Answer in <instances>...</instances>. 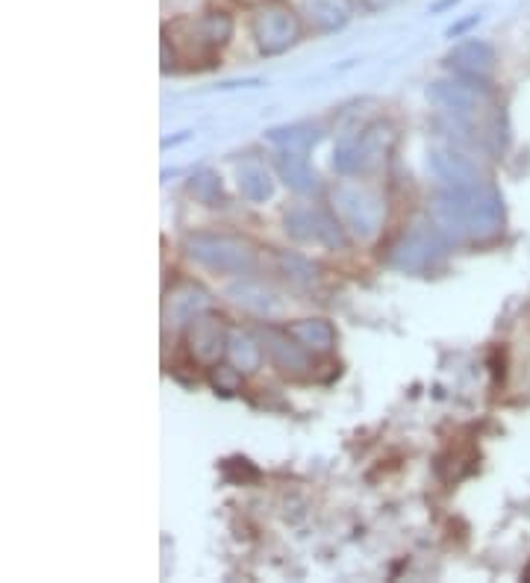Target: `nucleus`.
Listing matches in <instances>:
<instances>
[{
	"label": "nucleus",
	"mask_w": 530,
	"mask_h": 583,
	"mask_svg": "<svg viewBox=\"0 0 530 583\" xmlns=\"http://www.w3.org/2000/svg\"><path fill=\"white\" fill-rule=\"evenodd\" d=\"M278 171L280 177L286 180V186H292L295 192H315L318 186V180H315L313 169L306 165V156L301 151H286V148H280L278 153Z\"/></svg>",
	"instance_id": "12"
},
{
	"label": "nucleus",
	"mask_w": 530,
	"mask_h": 583,
	"mask_svg": "<svg viewBox=\"0 0 530 583\" xmlns=\"http://www.w3.org/2000/svg\"><path fill=\"white\" fill-rule=\"evenodd\" d=\"M433 227L448 239H489L504 227L501 195L493 186H468L442 192L431 204Z\"/></svg>",
	"instance_id": "1"
},
{
	"label": "nucleus",
	"mask_w": 530,
	"mask_h": 583,
	"mask_svg": "<svg viewBox=\"0 0 530 583\" xmlns=\"http://www.w3.org/2000/svg\"><path fill=\"white\" fill-rule=\"evenodd\" d=\"M213 384H216L218 392H236L242 386V371L230 366H218V371L213 375Z\"/></svg>",
	"instance_id": "21"
},
{
	"label": "nucleus",
	"mask_w": 530,
	"mask_h": 583,
	"mask_svg": "<svg viewBox=\"0 0 530 583\" xmlns=\"http://www.w3.org/2000/svg\"><path fill=\"white\" fill-rule=\"evenodd\" d=\"M190 253L221 274H248L257 269V251L236 236L195 234L190 236Z\"/></svg>",
	"instance_id": "2"
},
{
	"label": "nucleus",
	"mask_w": 530,
	"mask_h": 583,
	"mask_svg": "<svg viewBox=\"0 0 530 583\" xmlns=\"http://www.w3.org/2000/svg\"><path fill=\"white\" fill-rule=\"evenodd\" d=\"M310 12H313V19L318 21V28L322 30H336L345 24V3L342 0H310Z\"/></svg>",
	"instance_id": "17"
},
{
	"label": "nucleus",
	"mask_w": 530,
	"mask_h": 583,
	"mask_svg": "<svg viewBox=\"0 0 530 583\" xmlns=\"http://www.w3.org/2000/svg\"><path fill=\"white\" fill-rule=\"evenodd\" d=\"M445 257V239L436 227H415L392 248V266L401 271H428Z\"/></svg>",
	"instance_id": "3"
},
{
	"label": "nucleus",
	"mask_w": 530,
	"mask_h": 583,
	"mask_svg": "<svg viewBox=\"0 0 530 583\" xmlns=\"http://www.w3.org/2000/svg\"><path fill=\"white\" fill-rule=\"evenodd\" d=\"M234 301L257 315L278 313V298L271 295V292H266L262 287H253V283H242V287H236Z\"/></svg>",
	"instance_id": "16"
},
{
	"label": "nucleus",
	"mask_w": 530,
	"mask_h": 583,
	"mask_svg": "<svg viewBox=\"0 0 530 583\" xmlns=\"http://www.w3.org/2000/svg\"><path fill=\"white\" fill-rule=\"evenodd\" d=\"M286 227L298 239H306V242L331 245V248H345V242H348L345 234H342V227L322 209L295 207L286 216Z\"/></svg>",
	"instance_id": "7"
},
{
	"label": "nucleus",
	"mask_w": 530,
	"mask_h": 583,
	"mask_svg": "<svg viewBox=\"0 0 530 583\" xmlns=\"http://www.w3.org/2000/svg\"><path fill=\"white\" fill-rule=\"evenodd\" d=\"M448 65L459 77H466V80L475 83H486L489 80V74L495 72V51L486 42H463L448 54Z\"/></svg>",
	"instance_id": "9"
},
{
	"label": "nucleus",
	"mask_w": 530,
	"mask_h": 583,
	"mask_svg": "<svg viewBox=\"0 0 530 583\" xmlns=\"http://www.w3.org/2000/svg\"><path fill=\"white\" fill-rule=\"evenodd\" d=\"M266 350H269L271 363L283 371V375H304L310 359H306V348L292 336V333L266 331Z\"/></svg>",
	"instance_id": "11"
},
{
	"label": "nucleus",
	"mask_w": 530,
	"mask_h": 583,
	"mask_svg": "<svg viewBox=\"0 0 530 583\" xmlns=\"http://www.w3.org/2000/svg\"><path fill=\"white\" fill-rule=\"evenodd\" d=\"M227 345L230 342H227V333L218 319H213V315H195L192 319L190 350L198 363H207V366L218 363V357L225 354Z\"/></svg>",
	"instance_id": "8"
},
{
	"label": "nucleus",
	"mask_w": 530,
	"mask_h": 583,
	"mask_svg": "<svg viewBox=\"0 0 530 583\" xmlns=\"http://www.w3.org/2000/svg\"><path fill=\"white\" fill-rule=\"evenodd\" d=\"M301 24H298L295 12L283 7V3H269L257 12L253 19V36L260 42L262 54H283L289 45H295Z\"/></svg>",
	"instance_id": "4"
},
{
	"label": "nucleus",
	"mask_w": 530,
	"mask_h": 583,
	"mask_svg": "<svg viewBox=\"0 0 530 583\" xmlns=\"http://www.w3.org/2000/svg\"><path fill=\"white\" fill-rule=\"evenodd\" d=\"M333 201H336V207H339L342 222H345L354 234L360 236V239L375 236V230H378L380 225V204L375 195L363 192V188L345 186L333 195Z\"/></svg>",
	"instance_id": "6"
},
{
	"label": "nucleus",
	"mask_w": 530,
	"mask_h": 583,
	"mask_svg": "<svg viewBox=\"0 0 530 583\" xmlns=\"http://www.w3.org/2000/svg\"><path fill=\"white\" fill-rule=\"evenodd\" d=\"M239 188L248 201H266L271 198V177L266 174L260 162H245L239 169Z\"/></svg>",
	"instance_id": "15"
},
{
	"label": "nucleus",
	"mask_w": 530,
	"mask_h": 583,
	"mask_svg": "<svg viewBox=\"0 0 530 583\" xmlns=\"http://www.w3.org/2000/svg\"><path fill=\"white\" fill-rule=\"evenodd\" d=\"M209 298L207 292L201 287H181L174 289L169 295V310L174 319H181V322H186V319H195V315H201V310H207Z\"/></svg>",
	"instance_id": "14"
},
{
	"label": "nucleus",
	"mask_w": 530,
	"mask_h": 583,
	"mask_svg": "<svg viewBox=\"0 0 530 583\" xmlns=\"http://www.w3.org/2000/svg\"><path fill=\"white\" fill-rule=\"evenodd\" d=\"M269 139L278 148H286V151H310V144L315 142V130H306V127H283V130H271Z\"/></svg>",
	"instance_id": "18"
},
{
	"label": "nucleus",
	"mask_w": 530,
	"mask_h": 583,
	"mask_svg": "<svg viewBox=\"0 0 530 583\" xmlns=\"http://www.w3.org/2000/svg\"><path fill=\"white\" fill-rule=\"evenodd\" d=\"M431 169L440 180H445L451 188H468L484 183V171L477 169V162H472L463 153L454 151H433L431 153Z\"/></svg>",
	"instance_id": "10"
},
{
	"label": "nucleus",
	"mask_w": 530,
	"mask_h": 583,
	"mask_svg": "<svg viewBox=\"0 0 530 583\" xmlns=\"http://www.w3.org/2000/svg\"><path fill=\"white\" fill-rule=\"evenodd\" d=\"M486 89V83H475L459 77L457 83H433L428 89V98L436 104L440 109H445L448 116H454L457 121L468 125L480 109V91Z\"/></svg>",
	"instance_id": "5"
},
{
	"label": "nucleus",
	"mask_w": 530,
	"mask_h": 583,
	"mask_svg": "<svg viewBox=\"0 0 530 583\" xmlns=\"http://www.w3.org/2000/svg\"><path fill=\"white\" fill-rule=\"evenodd\" d=\"M190 192L201 204H207V207H218V204H225V192H221V180L216 174H198V177H192Z\"/></svg>",
	"instance_id": "20"
},
{
	"label": "nucleus",
	"mask_w": 530,
	"mask_h": 583,
	"mask_svg": "<svg viewBox=\"0 0 530 583\" xmlns=\"http://www.w3.org/2000/svg\"><path fill=\"white\" fill-rule=\"evenodd\" d=\"M289 333L295 336L306 350H313V354H327L333 348V342H336V333L327 322L322 319H306V322H295L289 327Z\"/></svg>",
	"instance_id": "13"
},
{
	"label": "nucleus",
	"mask_w": 530,
	"mask_h": 583,
	"mask_svg": "<svg viewBox=\"0 0 530 583\" xmlns=\"http://www.w3.org/2000/svg\"><path fill=\"white\" fill-rule=\"evenodd\" d=\"M227 350H230V357H234L236 368L239 371H253V368L260 366V357H262V350L260 345L251 339V336H236L230 345H227Z\"/></svg>",
	"instance_id": "19"
}]
</instances>
